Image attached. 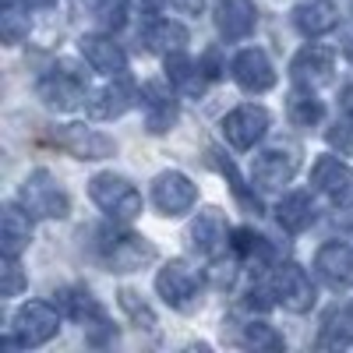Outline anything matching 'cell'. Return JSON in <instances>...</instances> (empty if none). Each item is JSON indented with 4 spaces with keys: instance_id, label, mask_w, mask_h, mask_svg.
<instances>
[{
    "instance_id": "6da1fadb",
    "label": "cell",
    "mask_w": 353,
    "mask_h": 353,
    "mask_svg": "<svg viewBox=\"0 0 353 353\" xmlns=\"http://www.w3.org/2000/svg\"><path fill=\"white\" fill-rule=\"evenodd\" d=\"M96 258L110 272H138L149 261H156V248L141 233L103 226V230H96Z\"/></svg>"
},
{
    "instance_id": "7a4b0ae2",
    "label": "cell",
    "mask_w": 353,
    "mask_h": 353,
    "mask_svg": "<svg viewBox=\"0 0 353 353\" xmlns=\"http://www.w3.org/2000/svg\"><path fill=\"white\" fill-rule=\"evenodd\" d=\"M18 205L32 219H64L71 212V198L53 181L50 170H36L25 176V184L18 188Z\"/></svg>"
},
{
    "instance_id": "3957f363",
    "label": "cell",
    "mask_w": 353,
    "mask_h": 353,
    "mask_svg": "<svg viewBox=\"0 0 353 353\" xmlns=\"http://www.w3.org/2000/svg\"><path fill=\"white\" fill-rule=\"evenodd\" d=\"M88 198L113 219V223H131L141 216V194L128 176L117 173H96L88 181Z\"/></svg>"
},
{
    "instance_id": "277c9868",
    "label": "cell",
    "mask_w": 353,
    "mask_h": 353,
    "mask_svg": "<svg viewBox=\"0 0 353 353\" xmlns=\"http://www.w3.org/2000/svg\"><path fill=\"white\" fill-rule=\"evenodd\" d=\"M85 92H88V78H85V71L74 61H57L36 81V96L46 106H53V110H74V106H81Z\"/></svg>"
},
{
    "instance_id": "5b68a950",
    "label": "cell",
    "mask_w": 353,
    "mask_h": 353,
    "mask_svg": "<svg viewBox=\"0 0 353 353\" xmlns=\"http://www.w3.org/2000/svg\"><path fill=\"white\" fill-rule=\"evenodd\" d=\"M57 329H61V314H57V307L43 304V301H28L14 311L11 318V332L14 339H8L4 346H43L57 336Z\"/></svg>"
},
{
    "instance_id": "8992f818",
    "label": "cell",
    "mask_w": 353,
    "mask_h": 353,
    "mask_svg": "<svg viewBox=\"0 0 353 353\" xmlns=\"http://www.w3.org/2000/svg\"><path fill=\"white\" fill-rule=\"evenodd\" d=\"M156 290H159V297H163L173 311H191V307L198 304L201 276H198V269H191L184 258H173V261H166L163 269H159Z\"/></svg>"
},
{
    "instance_id": "52a82bcc",
    "label": "cell",
    "mask_w": 353,
    "mask_h": 353,
    "mask_svg": "<svg viewBox=\"0 0 353 353\" xmlns=\"http://www.w3.org/2000/svg\"><path fill=\"white\" fill-rule=\"evenodd\" d=\"M272 297H276V304H283L293 314H307L314 307V301H318V290H314L311 276L301 269L297 261H286V265H279V269H276Z\"/></svg>"
},
{
    "instance_id": "ba28073f",
    "label": "cell",
    "mask_w": 353,
    "mask_h": 353,
    "mask_svg": "<svg viewBox=\"0 0 353 353\" xmlns=\"http://www.w3.org/2000/svg\"><path fill=\"white\" fill-rule=\"evenodd\" d=\"M269 124H272L269 110H265V106H254V103H244V106L230 110V113L223 117V134H226V141L233 145V149L248 152V149H254V145L265 138Z\"/></svg>"
},
{
    "instance_id": "9c48e42d",
    "label": "cell",
    "mask_w": 353,
    "mask_h": 353,
    "mask_svg": "<svg viewBox=\"0 0 353 353\" xmlns=\"http://www.w3.org/2000/svg\"><path fill=\"white\" fill-rule=\"evenodd\" d=\"M194 201H198V188L181 170H166L152 181V205L163 216H184L194 209Z\"/></svg>"
},
{
    "instance_id": "30bf717a",
    "label": "cell",
    "mask_w": 353,
    "mask_h": 353,
    "mask_svg": "<svg viewBox=\"0 0 353 353\" xmlns=\"http://www.w3.org/2000/svg\"><path fill=\"white\" fill-rule=\"evenodd\" d=\"M301 166V152L293 149V145H272V149H265L254 156V181L265 188V191H276L283 184L293 181V173Z\"/></svg>"
},
{
    "instance_id": "8fae6325",
    "label": "cell",
    "mask_w": 353,
    "mask_h": 353,
    "mask_svg": "<svg viewBox=\"0 0 353 353\" xmlns=\"http://www.w3.org/2000/svg\"><path fill=\"white\" fill-rule=\"evenodd\" d=\"M138 103L145 110V128L152 134H166L176 124V96L166 81H145L138 88Z\"/></svg>"
},
{
    "instance_id": "7c38bea8",
    "label": "cell",
    "mask_w": 353,
    "mask_h": 353,
    "mask_svg": "<svg viewBox=\"0 0 353 353\" xmlns=\"http://www.w3.org/2000/svg\"><path fill=\"white\" fill-rule=\"evenodd\" d=\"M233 81H237L244 92H269V88L276 85V68L269 61V53L258 50V46H248L241 50L237 57H233Z\"/></svg>"
},
{
    "instance_id": "4fadbf2b",
    "label": "cell",
    "mask_w": 353,
    "mask_h": 353,
    "mask_svg": "<svg viewBox=\"0 0 353 353\" xmlns=\"http://www.w3.org/2000/svg\"><path fill=\"white\" fill-rule=\"evenodd\" d=\"M134 103H138V88L124 74H117L92 99H85V113L92 117V121H113V117H124Z\"/></svg>"
},
{
    "instance_id": "5bb4252c",
    "label": "cell",
    "mask_w": 353,
    "mask_h": 353,
    "mask_svg": "<svg viewBox=\"0 0 353 353\" xmlns=\"http://www.w3.org/2000/svg\"><path fill=\"white\" fill-rule=\"evenodd\" d=\"M230 233H233V230L226 226V219H223L219 209H201V212L191 219V226H188V244H191L198 254L216 258L219 251L230 248Z\"/></svg>"
},
{
    "instance_id": "9a60e30c",
    "label": "cell",
    "mask_w": 353,
    "mask_h": 353,
    "mask_svg": "<svg viewBox=\"0 0 353 353\" xmlns=\"http://www.w3.org/2000/svg\"><path fill=\"white\" fill-rule=\"evenodd\" d=\"M53 138L64 145V149L74 159H106L117 152V141L96 128H85V124H64L61 131H53Z\"/></svg>"
},
{
    "instance_id": "2e32d148",
    "label": "cell",
    "mask_w": 353,
    "mask_h": 353,
    "mask_svg": "<svg viewBox=\"0 0 353 353\" xmlns=\"http://www.w3.org/2000/svg\"><path fill=\"white\" fill-rule=\"evenodd\" d=\"M314 272L325 279L332 290H346L353 286V248L343 241H329L321 244L314 254Z\"/></svg>"
},
{
    "instance_id": "e0dca14e",
    "label": "cell",
    "mask_w": 353,
    "mask_h": 353,
    "mask_svg": "<svg viewBox=\"0 0 353 353\" xmlns=\"http://www.w3.org/2000/svg\"><path fill=\"white\" fill-rule=\"evenodd\" d=\"M332 71H336V53L329 46H304L290 64V74L297 85H307V88H318V85H329L332 81Z\"/></svg>"
},
{
    "instance_id": "ac0fdd59",
    "label": "cell",
    "mask_w": 353,
    "mask_h": 353,
    "mask_svg": "<svg viewBox=\"0 0 353 353\" xmlns=\"http://www.w3.org/2000/svg\"><path fill=\"white\" fill-rule=\"evenodd\" d=\"M78 50L88 61V68L106 74V78H117V74L128 71V53L121 50V43H113L110 36H81Z\"/></svg>"
},
{
    "instance_id": "d6986e66",
    "label": "cell",
    "mask_w": 353,
    "mask_h": 353,
    "mask_svg": "<svg viewBox=\"0 0 353 353\" xmlns=\"http://www.w3.org/2000/svg\"><path fill=\"white\" fill-rule=\"evenodd\" d=\"M258 25V11L251 0H216V28L219 36L237 43V39H248Z\"/></svg>"
},
{
    "instance_id": "ffe728a7",
    "label": "cell",
    "mask_w": 353,
    "mask_h": 353,
    "mask_svg": "<svg viewBox=\"0 0 353 353\" xmlns=\"http://www.w3.org/2000/svg\"><path fill=\"white\" fill-rule=\"evenodd\" d=\"M293 28H297L301 36L307 39H318L332 32V28L339 25V8L332 4V0H304V4L293 8Z\"/></svg>"
},
{
    "instance_id": "44dd1931",
    "label": "cell",
    "mask_w": 353,
    "mask_h": 353,
    "mask_svg": "<svg viewBox=\"0 0 353 353\" xmlns=\"http://www.w3.org/2000/svg\"><path fill=\"white\" fill-rule=\"evenodd\" d=\"M311 184L321 194H329L332 201H343L353 191V170L336 156H318L314 166H311Z\"/></svg>"
},
{
    "instance_id": "7402d4cb",
    "label": "cell",
    "mask_w": 353,
    "mask_h": 353,
    "mask_svg": "<svg viewBox=\"0 0 353 353\" xmlns=\"http://www.w3.org/2000/svg\"><path fill=\"white\" fill-rule=\"evenodd\" d=\"M57 304H61L64 314L74 318L78 325H85V329H106V311L99 307V301L85 286H64V290H57Z\"/></svg>"
},
{
    "instance_id": "603a6c76",
    "label": "cell",
    "mask_w": 353,
    "mask_h": 353,
    "mask_svg": "<svg viewBox=\"0 0 353 353\" xmlns=\"http://www.w3.org/2000/svg\"><path fill=\"white\" fill-rule=\"evenodd\" d=\"M166 78L181 96L198 99L205 92V78L209 74H205V68L194 64L191 57H184V50H176V53H166Z\"/></svg>"
},
{
    "instance_id": "cb8c5ba5",
    "label": "cell",
    "mask_w": 353,
    "mask_h": 353,
    "mask_svg": "<svg viewBox=\"0 0 353 353\" xmlns=\"http://www.w3.org/2000/svg\"><path fill=\"white\" fill-rule=\"evenodd\" d=\"M32 241V216L21 205H4V219H0V248L4 254H21Z\"/></svg>"
},
{
    "instance_id": "d4e9b609",
    "label": "cell",
    "mask_w": 353,
    "mask_h": 353,
    "mask_svg": "<svg viewBox=\"0 0 353 353\" xmlns=\"http://www.w3.org/2000/svg\"><path fill=\"white\" fill-rule=\"evenodd\" d=\"M321 117H325V106H321V99L314 96V88L301 85V88H293V92L286 96V121L293 128L311 131V128L321 124Z\"/></svg>"
},
{
    "instance_id": "484cf974",
    "label": "cell",
    "mask_w": 353,
    "mask_h": 353,
    "mask_svg": "<svg viewBox=\"0 0 353 353\" xmlns=\"http://www.w3.org/2000/svg\"><path fill=\"white\" fill-rule=\"evenodd\" d=\"M276 219L286 233H304L314 223V201L307 191H293L276 205Z\"/></svg>"
},
{
    "instance_id": "4316f807",
    "label": "cell",
    "mask_w": 353,
    "mask_h": 353,
    "mask_svg": "<svg viewBox=\"0 0 353 353\" xmlns=\"http://www.w3.org/2000/svg\"><path fill=\"white\" fill-rule=\"evenodd\" d=\"M145 46H149L152 53H176V50H184L188 46V28L181 21H173V18H159L152 21L149 28H145Z\"/></svg>"
},
{
    "instance_id": "83f0119b",
    "label": "cell",
    "mask_w": 353,
    "mask_h": 353,
    "mask_svg": "<svg viewBox=\"0 0 353 353\" xmlns=\"http://www.w3.org/2000/svg\"><path fill=\"white\" fill-rule=\"evenodd\" d=\"M230 251L237 254L241 261L254 265V269H261V265H269V261H272V244L265 241L261 233L248 230V226H241V230H233V233H230Z\"/></svg>"
},
{
    "instance_id": "f1b7e54d",
    "label": "cell",
    "mask_w": 353,
    "mask_h": 353,
    "mask_svg": "<svg viewBox=\"0 0 353 353\" xmlns=\"http://www.w3.org/2000/svg\"><path fill=\"white\" fill-rule=\"evenodd\" d=\"M209 163H212V166H216V170H219V173L226 176V181H230V191H233V198H237V201L244 205L248 212L261 216V201H258V198H254V194H251V191L244 188V181H241L237 166H233V163H230V159H226V156H223V152L216 149V145H209Z\"/></svg>"
},
{
    "instance_id": "f546056e",
    "label": "cell",
    "mask_w": 353,
    "mask_h": 353,
    "mask_svg": "<svg viewBox=\"0 0 353 353\" xmlns=\"http://www.w3.org/2000/svg\"><path fill=\"white\" fill-rule=\"evenodd\" d=\"M241 346H248V350H283L286 339L272 325H265V321H248L244 332H241Z\"/></svg>"
},
{
    "instance_id": "4dcf8cb0",
    "label": "cell",
    "mask_w": 353,
    "mask_h": 353,
    "mask_svg": "<svg viewBox=\"0 0 353 353\" xmlns=\"http://www.w3.org/2000/svg\"><path fill=\"white\" fill-rule=\"evenodd\" d=\"M92 18L99 21V28L117 32V28L128 21V4L124 0H92Z\"/></svg>"
},
{
    "instance_id": "1f68e13d",
    "label": "cell",
    "mask_w": 353,
    "mask_h": 353,
    "mask_svg": "<svg viewBox=\"0 0 353 353\" xmlns=\"http://www.w3.org/2000/svg\"><path fill=\"white\" fill-rule=\"evenodd\" d=\"M21 11H18V4H4V14H0V36H4L8 46H18L28 36V18Z\"/></svg>"
},
{
    "instance_id": "d6a6232c",
    "label": "cell",
    "mask_w": 353,
    "mask_h": 353,
    "mask_svg": "<svg viewBox=\"0 0 353 353\" xmlns=\"http://www.w3.org/2000/svg\"><path fill=\"white\" fill-rule=\"evenodd\" d=\"M28 286L25 272L14 254H4V261H0V297H18V293Z\"/></svg>"
},
{
    "instance_id": "836d02e7",
    "label": "cell",
    "mask_w": 353,
    "mask_h": 353,
    "mask_svg": "<svg viewBox=\"0 0 353 353\" xmlns=\"http://www.w3.org/2000/svg\"><path fill=\"white\" fill-rule=\"evenodd\" d=\"M117 297H121V307H124V311L138 321V325H145V329H152V325H156V314H152V307L145 304V301H138V293H134V290H128V286H124L121 293H117Z\"/></svg>"
},
{
    "instance_id": "e575fe53",
    "label": "cell",
    "mask_w": 353,
    "mask_h": 353,
    "mask_svg": "<svg viewBox=\"0 0 353 353\" xmlns=\"http://www.w3.org/2000/svg\"><path fill=\"white\" fill-rule=\"evenodd\" d=\"M318 346H321V350H332V346H353L350 325H343V321H339V325H336V318H332L329 325H325V332L318 336Z\"/></svg>"
},
{
    "instance_id": "d590c367",
    "label": "cell",
    "mask_w": 353,
    "mask_h": 353,
    "mask_svg": "<svg viewBox=\"0 0 353 353\" xmlns=\"http://www.w3.org/2000/svg\"><path fill=\"white\" fill-rule=\"evenodd\" d=\"M329 141L336 145L339 152L353 156V117H350V121H343V124H336V128L329 131Z\"/></svg>"
},
{
    "instance_id": "8d00e7d4",
    "label": "cell",
    "mask_w": 353,
    "mask_h": 353,
    "mask_svg": "<svg viewBox=\"0 0 353 353\" xmlns=\"http://www.w3.org/2000/svg\"><path fill=\"white\" fill-rule=\"evenodd\" d=\"M233 279H237V261H216L212 265V283L223 290V286H233Z\"/></svg>"
},
{
    "instance_id": "74e56055",
    "label": "cell",
    "mask_w": 353,
    "mask_h": 353,
    "mask_svg": "<svg viewBox=\"0 0 353 353\" xmlns=\"http://www.w3.org/2000/svg\"><path fill=\"white\" fill-rule=\"evenodd\" d=\"M339 50H343L346 61H353V18L343 25V32H339Z\"/></svg>"
},
{
    "instance_id": "f35d334b",
    "label": "cell",
    "mask_w": 353,
    "mask_h": 353,
    "mask_svg": "<svg viewBox=\"0 0 353 353\" xmlns=\"http://www.w3.org/2000/svg\"><path fill=\"white\" fill-rule=\"evenodd\" d=\"M4 4H18L25 11H39V8H53L57 0H4Z\"/></svg>"
},
{
    "instance_id": "ab89813d",
    "label": "cell",
    "mask_w": 353,
    "mask_h": 353,
    "mask_svg": "<svg viewBox=\"0 0 353 353\" xmlns=\"http://www.w3.org/2000/svg\"><path fill=\"white\" fill-rule=\"evenodd\" d=\"M173 8H181V11H201V0H173Z\"/></svg>"
},
{
    "instance_id": "60d3db41",
    "label": "cell",
    "mask_w": 353,
    "mask_h": 353,
    "mask_svg": "<svg viewBox=\"0 0 353 353\" xmlns=\"http://www.w3.org/2000/svg\"><path fill=\"white\" fill-rule=\"evenodd\" d=\"M343 110L346 117H353V85H346V92H343Z\"/></svg>"
},
{
    "instance_id": "b9f144b4",
    "label": "cell",
    "mask_w": 353,
    "mask_h": 353,
    "mask_svg": "<svg viewBox=\"0 0 353 353\" xmlns=\"http://www.w3.org/2000/svg\"><path fill=\"white\" fill-rule=\"evenodd\" d=\"M346 321H350V325H353V304H350V311H346Z\"/></svg>"
}]
</instances>
